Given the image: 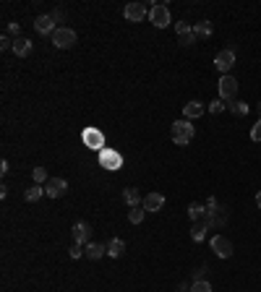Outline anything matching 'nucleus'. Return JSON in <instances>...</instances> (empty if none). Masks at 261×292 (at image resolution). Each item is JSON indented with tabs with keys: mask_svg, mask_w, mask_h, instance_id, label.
I'll use <instances>...</instances> for the list:
<instances>
[{
	"mask_svg": "<svg viewBox=\"0 0 261 292\" xmlns=\"http://www.w3.org/2000/svg\"><path fill=\"white\" fill-rule=\"evenodd\" d=\"M227 222V209L217 204V198H209L206 201V217H204V224L209 230L214 227H222V224Z\"/></svg>",
	"mask_w": 261,
	"mask_h": 292,
	"instance_id": "1",
	"label": "nucleus"
},
{
	"mask_svg": "<svg viewBox=\"0 0 261 292\" xmlns=\"http://www.w3.org/2000/svg\"><path fill=\"white\" fill-rule=\"evenodd\" d=\"M193 136H196V128L191 125V120H175V123H173V141H175L178 146L191 143Z\"/></svg>",
	"mask_w": 261,
	"mask_h": 292,
	"instance_id": "2",
	"label": "nucleus"
},
{
	"mask_svg": "<svg viewBox=\"0 0 261 292\" xmlns=\"http://www.w3.org/2000/svg\"><path fill=\"white\" fill-rule=\"evenodd\" d=\"M238 97V78H232L230 73L219 78V99L222 102H235Z\"/></svg>",
	"mask_w": 261,
	"mask_h": 292,
	"instance_id": "3",
	"label": "nucleus"
},
{
	"mask_svg": "<svg viewBox=\"0 0 261 292\" xmlns=\"http://www.w3.org/2000/svg\"><path fill=\"white\" fill-rule=\"evenodd\" d=\"M52 45H55L58 50H68L76 45V32L68 29V26H58L55 34H52Z\"/></svg>",
	"mask_w": 261,
	"mask_h": 292,
	"instance_id": "4",
	"label": "nucleus"
},
{
	"mask_svg": "<svg viewBox=\"0 0 261 292\" xmlns=\"http://www.w3.org/2000/svg\"><path fill=\"white\" fill-rule=\"evenodd\" d=\"M99 167H104V170H110V172H115V170H120L123 167V157H120V152H115V149H104L99 152Z\"/></svg>",
	"mask_w": 261,
	"mask_h": 292,
	"instance_id": "5",
	"label": "nucleus"
},
{
	"mask_svg": "<svg viewBox=\"0 0 261 292\" xmlns=\"http://www.w3.org/2000/svg\"><path fill=\"white\" fill-rule=\"evenodd\" d=\"M149 21L157 26V29H165V26H170V11H167V6H162V3H154V6H149Z\"/></svg>",
	"mask_w": 261,
	"mask_h": 292,
	"instance_id": "6",
	"label": "nucleus"
},
{
	"mask_svg": "<svg viewBox=\"0 0 261 292\" xmlns=\"http://www.w3.org/2000/svg\"><path fill=\"white\" fill-rule=\"evenodd\" d=\"M235 65V50L227 47V50H219L217 55H214V68L222 73V76H227V71Z\"/></svg>",
	"mask_w": 261,
	"mask_h": 292,
	"instance_id": "7",
	"label": "nucleus"
},
{
	"mask_svg": "<svg viewBox=\"0 0 261 292\" xmlns=\"http://www.w3.org/2000/svg\"><path fill=\"white\" fill-rule=\"evenodd\" d=\"M84 146H89V149H94V152H102L104 149V133L99 128H84Z\"/></svg>",
	"mask_w": 261,
	"mask_h": 292,
	"instance_id": "8",
	"label": "nucleus"
},
{
	"mask_svg": "<svg viewBox=\"0 0 261 292\" xmlns=\"http://www.w3.org/2000/svg\"><path fill=\"white\" fill-rule=\"evenodd\" d=\"M209 245H212V250H214V253H217L219 258H230V256L235 253V250H232V243L227 240L225 235H214Z\"/></svg>",
	"mask_w": 261,
	"mask_h": 292,
	"instance_id": "9",
	"label": "nucleus"
},
{
	"mask_svg": "<svg viewBox=\"0 0 261 292\" xmlns=\"http://www.w3.org/2000/svg\"><path fill=\"white\" fill-rule=\"evenodd\" d=\"M123 16H125V21H144L149 16V8L144 6V3H128L125 8H123Z\"/></svg>",
	"mask_w": 261,
	"mask_h": 292,
	"instance_id": "10",
	"label": "nucleus"
},
{
	"mask_svg": "<svg viewBox=\"0 0 261 292\" xmlns=\"http://www.w3.org/2000/svg\"><path fill=\"white\" fill-rule=\"evenodd\" d=\"M65 193H68V183H65L63 178H50V180L45 183V196L60 198V196H65Z\"/></svg>",
	"mask_w": 261,
	"mask_h": 292,
	"instance_id": "11",
	"label": "nucleus"
},
{
	"mask_svg": "<svg viewBox=\"0 0 261 292\" xmlns=\"http://www.w3.org/2000/svg\"><path fill=\"white\" fill-rule=\"evenodd\" d=\"M34 29H37V34H55V19L50 16V13H45V16H37V21H34Z\"/></svg>",
	"mask_w": 261,
	"mask_h": 292,
	"instance_id": "12",
	"label": "nucleus"
},
{
	"mask_svg": "<svg viewBox=\"0 0 261 292\" xmlns=\"http://www.w3.org/2000/svg\"><path fill=\"white\" fill-rule=\"evenodd\" d=\"M144 209H147V214H154V211H162L165 206V196L162 193H147L144 196Z\"/></svg>",
	"mask_w": 261,
	"mask_h": 292,
	"instance_id": "13",
	"label": "nucleus"
},
{
	"mask_svg": "<svg viewBox=\"0 0 261 292\" xmlns=\"http://www.w3.org/2000/svg\"><path fill=\"white\" fill-rule=\"evenodd\" d=\"M73 240L78 245H89L91 243V227H89L86 222H76L73 224Z\"/></svg>",
	"mask_w": 261,
	"mask_h": 292,
	"instance_id": "14",
	"label": "nucleus"
},
{
	"mask_svg": "<svg viewBox=\"0 0 261 292\" xmlns=\"http://www.w3.org/2000/svg\"><path fill=\"white\" fill-rule=\"evenodd\" d=\"M175 32H178V37H180V45H193L196 42V37H193V26L188 24V21H178L175 24Z\"/></svg>",
	"mask_w": 261,
	"mask_h": 292,
	"instance_id": "15",
	"label": "nucleus"
},
{
	"mask_svg": "<svg viewBox=\"0 0 261 292\" xmlns=\"http://www.w3.org/2000/svg\"><path fill=\"white\" fill-rule=\"evenodd\" d=\"M201 115H204V102H199V99H191L183 107V120H193V117H201Z\"/></svg>",
	"mask_w": 261,
	"mask_h": 292,
	"instance_id": "16",
	"label": "nucleus"
},
{
	"mask_svg": "<svg viewBox=\"0 0 261 292\" xmlns=\"http://www.w3.org/2000/svg\"><path fill=\"white\" fill-rule=\"evenodd\" d=\"M13 55L16 58H29L32 55V39H26V37L13 39Z\"/></svg>",
	"mask_w": 261,
	"mask_h": 292,
	"instance_id": "17",
	"label": "nucleus"
},
{
	"mask_svg": "<svg viewBox=\"0 0 261 292\" xmlns=\"http://www.w3.org/2000/svg\"><path fill=\"white\" fill-rule=\"evenodd\" d=\"M84 253H86V258L97 261V258H102L104 253H107V245H102V243H89V245H84Z\"/></svg>",
	"mask_w": 261,
	"mask_h": 292,
	"instance_id": "18",
	"label": "nucleus"
},
{
	"mask_svg": "<svg viewBox=\"0 0 261 292\" xmlns=\"http://www.w3.org/2000/svg\"><path fill=\"white\" fill-rule=\"evenodd\" d=\"M125 253V243L120 240V237H112V240L107 243V256H112V258H120Z\"/></svg>",
	"mask_w": 261,
	"mask_h": 292,
	"instance_id": "19",
	"label": "nucleus"
},
{
	"mask_svg": "<svg viewBox=\"0 0 261 292\" xmlns=\"http://www.w3.org/2000/svg\"><path fill=\"white\" fill-rule=\"evenodd\" d=\"M212 32H214V29H212V21H199V24H193V37H196V39H199V37H204V39L212 37Z\"/></svg>",
	"mask_w": 261,
	"mask_h": 292,
	"instance_id": "20",
	"label": "nucleus"
},
{
	"mask_svg": "<svg viewBox=\"0 0 261 292\" xmlns=\"http://www.w3.org/2000/svg\"><path fill=\"white\" fill-rule=\"evenodd\" d=\"M206 224H204V219L201 222H193V227H191V237H193V243H204V237H206Z\"/></svg>",
	"mask_w": 261,
	"mask_h": 292,
	"instance_id": "21",
	"label": "nucleus"
},
{
	"mask_svg": "<svg viewBox=\"0 0 261 292\" xmlns=\"http://www.w3.org/2000/svg\"><path fill=\"white\" fill-rule=\"evenodd\" d=\"M123 201L134 209V206H141V193L136 191V188H125L123 191Z\"/></svg>",
	"mask_w": 261,
	"mask_h": 292,
	"instance_id": "22",
	"label": "nucleus"
},
{
	"mask_svg": "<svg viewBox=\"0 0 261 292\" xmlns=\"http://www.w3.org/2000/svg\"><path fill=\"white\" fill-rule=\"evenodd\" d=\"M188 217H191L193 222H201V219L206 217V206H204V204H191V206H188Z\"/></svg>",
	"mask_w": 261,
	"mask_h": 292,
	"instance_id": "23",
	"label": "nucleus"
},
{
	"mask_svg": "<svg viewBox=\"0 0 261 292\" xmlns=\"http://www.w3.org/2000/svg\"><path fill=\"white\" fill-rule=\"evenodd\" d=\"M144 217H147V209H144V206H134V209L128 211V222L130 224H141Z\"/></svg>",
	"mask_w": 261,
	"mask_h": 292,
	"instance_id": "24",
	"label": "nucleus"
},
{
	"mask_svg": "<svg viewBox=\"0 0 261 292\" xmlns=\"http://www.w3.org/2000/svg\"><path fill=\"white\" fill-rule=\"evenodd\" d=\"M227 107H230V112H232V115H238V117H245V115H248V104H245L243 99H235V102H230Z\"/></svg>",
	"mask_w": 261,
	"mask_h": 292,
	"instance_id": "25",
	"label": "nucleus"
},
{
	"mask_svg": "<svg viewBox=\"0 0 261 292\" xmlns=\"http://www.w3.org/2000/svg\"><path fill=\"white\" fill-rule=\"evenodd\" d=\"M39 196H45V188H42V185H32V188H26V193H24V198H26V201H39Z\"/></svg>",
	"mask_w": 261,
	"mask_h": 292,
	"instance_id": "26",
	"label": "nucleus"
},
{
	"mask_svg": "<svg viewBox=\"0 0 261 292\" xmlns=\"http://www.w3.org/2000/svg\"><path fill=\"white\" fill-rule=\"evenodd\" d=\"M32 178H34V183H37V185H42V183H47V180H50L45 167H34V170H32Z\"/></svg>",
	"mask_w": 261,
	"mask_h": 292,
	"instance_id": "27",
	"label": "nucleus"
},
{
	"mask_svg": "<svg viewBox=\"0 0 261 292\" xmlns=\"http://www.w3.org/2000/svg\"><path fill=\"white\" fill-rule=\"evenodd\" d=\"M227 107V102H222L219 97L217 99H212V102H209V112H212V115H219L222 110H225Z\"/></svg>",
	"mask_w": 261,
	"mask_h": 292,
	"instance_id": "28",
	"label": "nucleus"
},
{
	"mask_svg": "<svg viewBox=\"0 0 261 292\" xmlns=\"http://www.w3.org/2000/svg\"><path fill=\"white\" fill-rule=\"evenodd\" d=\"M6 37H13V39H19L21 37V26L13 21V24H8V29H6Z\"/></svg>",
	"mask_w": 261,
	"mask_h": 292,
	"instance_id": "29",
	"label": "nucleus"
},
{
	"mask_svg": "<svg viewBox=\"0 0 261 292\" xmlns=\"http://www.w3.org/2000/svg\"><path fill=\"white\" fill-rule=\"evenodd\" d=\"M191 292H212V284H209L206 279L204 282H193L191 284Z\"/></svg>",
	"mask_w": 261,
	"mask_h": 292,
	"instance_id": "30",
	"label": "nucleus"
},
{
	"mask_svg": "<svg viewBox=\"0 0 261 292\" xmlns=\"http://www.w3.org/2000/svg\"><path fill=\"white\" fill-rule=\"evenodd\" d=\"M68 253H71V258H81V256H86V253H84V245H78V243H73V245H71Z\"/></svg>",
	"mask_w": 261,
	"mask_h": 292,
	"instance_id": "31",
	"label": "nucleus"
},
{
	"mask_svg": "<svg viewBox=\"0 0 261 292\" xmlns=\"http://www.w3.org/2000/svg\"><path fill=\"white\" fill-rule=\"evenodd\" d=\"M206 271H209L206 266H199V269L193 271V282H204L206 279Z\"/></svg>",
	"mask_w": 261,
	"mask_h": 292,
	"instance_id": "32",
	"label": "nucleus"
},
{
	"mask_svg": "<svg viewBox=\"0 0 261 292\" xmlns=\"http://www.w3.org/2000/svg\"><path fill=\"white\" fill-rule=\"evenodd\" d=\"M251 141H261V117L256 120V125L251 128Z\"/></svg>",
	"mask_w": 261,
	"mask_h": 292,
	"instance_id": "33",
	"label": "nucleus"
},
{
	"mask_svg": "<svg viewBox=\"0 0 261 292\" xmlns=\"http://www.w3.org/2000/svg\"><path fill=\"white\" fill-rule=\"evenodd\" d=\"M50 16H52V19H55V24H58V21H63V11H52V13H50Z\"/></svg>",
	"mask_w": 261,
	"mask_h": 292,
	"instance_id": "34",
	"label": "nucleus"
},
{
	"mask_svg": "<svg viewBox=\"0 0 261 292\" xmlns=\"http://www.w3.org/2000/svg\"><path fill=\"white\" fill-rule=\"evenodd\" d=\"M11 170V165H8V159H3V162H0V172H8Z\"/></svg>",
	"mask_w": 261,
	"mask_h": 292,
	"instance_id": "35",
	"label": "nucleus"
},
{
	"mask_svg": "<svg viewBox=\"0 0 261 292\" xmlns=\"http://www.w3.org/2000/svg\"><path fill=\"white\" fill-rule=\"evenodd\" d=\"M175 292H191V287H188V284H178Z\"/></svg>",
	"mask_w": 261,
	"mask_h": 292,
	"instance_id": "36",
	"label": "nucleus"
},
{
	"mask_svg": "<svg viewBox=\"0 0 261 292\" xmlns=\"http://www.w3.org/2000/svg\"><path fill=\"white\" fill-rule=\"evenodd\" d=\"M256 206H258V209H261V191H258V193H256Z\"/></svg>",
	"mask_w": 261,
	"mask_h": 292,
	"instance_id": "37",
	"label": "nucleus"
},
{
	"mask_svg": "<svg viewBox=\"0 0 261 292\" xmlns=\"http://www.w3.org/2000/svg\"><path fill=\"white\" fill-rule=\"evenodd\" d=\"M258 117H261V102H258Z\"/></svg>",
	"mask_w": 261,
	"mask_h": 292,
	"instance_id": "38",
	"label": "nucleus"
}]
</instances>
